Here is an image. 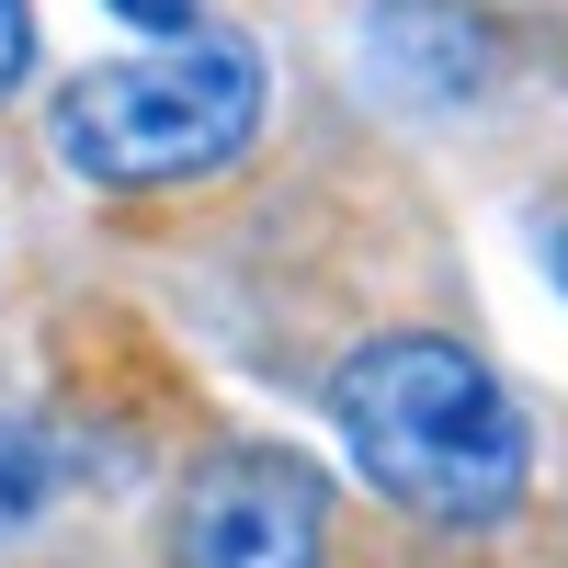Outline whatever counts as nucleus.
<instances>
[{"mask_svg":"<svg viewBox=\"0 0 568 568\" xmlns=\"http://www.w3.org/2000/svg\"><path fill=\"white\" fill-rule=\"evenodd\" d=\"M329 420H342L364 489L398 500L409 524H444V535L500 524L524 500V466H535V433L511 409V387L444 329L353 342V364L329 375Z\"/></svg>","mask_w":568,"mask_h":568,"instance_id":"1","label":"nucleus"},{"mask_svg":"<svg viewBox=\"0 0 568 568\" xmlns=\"http://www.w3.org/2000/svg\"><path fill=\"white\" fill-rule=\"evenodd\" d=\"M58 160L80 182H114V194H149V182H205L251 149L262 125V58L240 34H182L160 58H114L80 69L58 91Z\"/></svg>","mask_w":568,"mask_h":568,"instance_id":"2","label":"nucleus"},{"mask_svg":"<svg viewBox=\"0 0 568 568\" xmlns=\"http://www.w3.org/2000/svg\"><path fill=\"white\" fill-rule=\"evenodd\" d=\"M329 489L284 444H216L171 500V568H318Z\"/></svg>","mask_w":568,"mask_h":568,"instance_id":"3","label":"nucleus"},{"mask_svg":"<svg viewBox=\"0 0 568 568\" xmlns=\"http://www.w3.org/2000/svg\"><path fill=\"white\" fill-rule=\"evenodd\" d=\"M364 58L387 91H409V103H478L489 91V23L455 12V0H387V12L364 23Z\"/></svg>","mask_w":568,"mask_h":568,"instance_id":"4","label":"nucleus"},{"mask_svg":"<svg viewBox=\"0 0 568 568\" xmlns=\"http://www.w3.org/2000/svg\"><path fill=\"white\" fill-rule=\"evenodd\" d=\"M45 489H58V455H45V433L0 409V546H12L34 511H45Z\"/></svg>","mask_w":568,"mask_h":568,"instance_id":"5","label":"nucleus"},{"mask_svg":"<svg viewBox=\"0 0 568 568\" xmlns=\"http://www.w3.org/2000/svg\"><path fill=\"white\" fill-rule=\"evenodd\" d=\"M23 69H34V12H23V0H0V103L23 91Z\"/></svg>","mask_w":568,"mask_h":568,"instance_id":"6","label":"nucleus"},{"mask_svg":"<svg viewBox=\"0 0 568 568\" xmlns=\"http://www.w3.org/2000/svg\"><path fill=\"white\" fill-rule=\"evenodd\" d=\"M125 23H149V34H194V0H114Z\"/></svg>","mask_w":568,"mask_h":568,"instance_id":"7","label":"nucleus"}]
</instances>
